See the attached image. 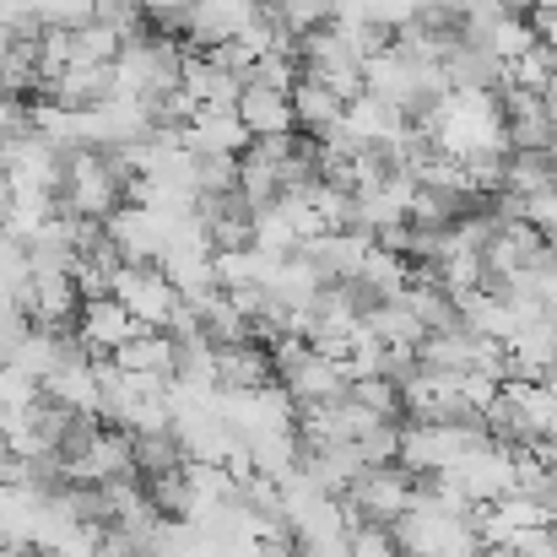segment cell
<instances>
[{
    "mask_svg": "<svg viewBox=\"0 0 557 557\" xmlns=\"http://www.w3.org/2000/svg\"><path fill=\"white\" fill-rule=\"evenodd\" d=\"M238 158H195V195H233Z\"/></svg>",
    "mask_w": 557,
    "mask_h": 557,
    "instance_id": "26",
    "label": "cell"
},
{
    "mask_svg": "<svg viewBox=\"0 0 557 557\" xmlns=\"http://www.w3.org/2000/svg\"><path fill=\"white\" fill-rule=\"evenodd\" d=\"M504 400L515 406V417L525 422L531 438H547L557 422V389H547L542 379H509L504 384Z\"/></svg>",
    "mask_w": 557,
    "mask_h": 557,
    "instance_id": "18",
    "label": "cell"
},
{
    "mask_svg": "<svg viewBox=\"0 0 557 557\" xmlns=\"http://www.w3.org/2000/svg\"><path fill=\"white\" fill-rule=\"evenodd\" d=\"M293 557H352V547H347V536H336V542H293Z\"/></svg>",
    "mask_w": 557,
    "mask_h": 557,
    "instance_id": "30",
    "label": "cell"
},
{
    "mask_svg": "<svg viewBox=\"0 0 557 557\" xmlns=\"http://www.w3.org/2000/svg\"><path fill=\"white\" fill-rule=\"evenodd\" d=\"M298 65H304V76H309V82L331 87L342 103L363 92V65H358V54L336 38V27L304 33V38H298Z\"/></svg>",
    "mask_w": 557,
    "mask_h": 557,
    "instance_id": "5",
    "label": "cell"
},
{
    "mask_svg": "<svg viewBox=\"0 0 557 557\" xmlns=\"http://www.w3.org/2000/svg\"><path fill=\"white\" fill-rule=\"evenodd\" d=\"M233 114L244 120L249 141H265V136H298V120H293V98L287 92H271L260 82H244Z\"/></svg>",
    "mask_w": 557,
    "mask_h": 557,
    "instance_id": "12",
    "label": "cell"
},
{
    "mask_svg": "<svg viewBox=\"0 0 557 557\" xmlns=\"http://www.w3.org/2000/svg\"><path fill=\"white\" fill-rule=\"evenodd\" d=\"M180 71H185V44H174V38H163V33H147V38L125 44L120 60H114L120 92H131V98H141V103L174 92V87H180Z\"/></svg>",
    "mask_w": 557,
    "mask_h": 557,
    "instance_id": "3",
    "label": "cell"
},
{
    "mask_svg": "<svg viewBox=\"0 0 557 557\" xmlns=\"http://www.w3.org/2000/svg\"><path fill=\"white\" fill-rule=\"evenodd\" d=\"M44 400H54L71 417H98V358H87L82 347L44 379Z\"/></svg>",
    "mask_w": 557,
    "mask_h": 557,
    "instance_id": "10",
    "label": "cell"
},
{
    "mask_svg": "<svg viewBox=\"0 0 557 557\" xmlns=\"http://www.w3.org/2000/svg\"><path fill=\"white\" fill-rule=\"evenodd\" d=\"M553 189V152H509L504 158V195L536 200Z\"/></svg>",
    "mask_w": 557,
    "mask_h": 557,
    "instance_id": "21",
    "label": "cell"
},
{
    "mask_svg": "<svg viewBox=\"0 0 557 557\" xmlns=\"http://www.w3.org/2000/svg\"><path fill=\"white\" fill-rule=\"evenodd\" d=\"M287 98H293V120H298L304 136H325V131L342 120V98H336L331 87L309 82V76H298V87H293Z\"/></svg>",
    "mask_w": 557,
    "mask_h": 557,
    "instance_id": "19",
    "label": "cell"
},
{
    "mask_svg": "<svg viewBox=\"0 0 557 557\" xmlns=\"http://www.w3.org/2000/svg\"><path fill=\"white\" fill-rule=\"evenodd\" d=\"M131 460H136V476L152 482V476L180 471V466H185V449H180L174 428H169V433H131Z\"/></svg>",
    "mask_w": 557,
    "mask_h": 557,
    "instance_id": "20",
    "label": "cell"
},
{
    "mask_svg": "<svg viewBox=\"0 0 557 557\" xmlns=\"http://www.w3.org/2000/svg\"><path fill=\"white\" fill-rule=\"evenodd\" d=\"M498 114H504V141L509 152H553V120L542 109L536 92H520V87H504L498 92Z\"/></svg>",
    "mask_w": 557,
    "mask_h": 557,
    "instance_id": "9",
    "label": "cell"
},
{
    "mask_svg": "<svg viewBox=\"0 0 557 557\" xmlns=\"http://www.w3.org/2000/svg\"><path fill=\"white\" fill-rule=\"evenodd\" d=\"M103 233H109V244L120 249L125 265H163L169 238H174V216H158V211L125 200V206L103 222Z\"/></svg>",
    "mask_w": 557,
    "mask_h": 557,
    "instance_id": "6",
    "label": "cell"
},
{
    "mask_svg": "<svg viewBox=\"0 0 557 557\" xmlns=\"http://www.w3.org/2000/svg\"><path fill=\"white\" fill-rule=\"evenodd\" d=\"M504 395V384L493 379V373H482V369H471V373H460V406L471 411V417H482L493 400Z\"/></svg>",
    "mask_w": 557,
    "mask_h": 557,
    "instance_id": "28",
    "label": "cell"
},
{
    "mask_svg": "<svg viewBox=\"0 0 557 557\" xmlns=\"http://www.w3.org/2000/svg\"><path fill=\"white\" fill-rule=\"evenodd\" d=\"M347 547H352V557H400V547L389 542V531H352Z\"/></svg>",
    "mask_w": 557,
    "mask_h": 557,
    "instance_id": "29",
    "label": "cell"
},
{
    "mask_svg": "<svg viewBox=\"0 0 557 557\" xmlns=\"http://www.w3.org/2000/svg\"><path fill=\"white\" fill-rule=\"evenodd\" d=\"M336 5H342V0H276L271 11H276V22H282L293 38H304V33L331 27V22H336Z\"/></svg>",
    "mask_w": 557,
    "mask_h": 557,
    "instance_id": "23",
    "label": "cell"
},
{
    "mask_svg": "<svg viewBox=\"0 0 557 557\" xmlns=\"http://www.w3.org/2000/svg\"><path fill=\"white\" fill-rule=\"evenodd\" d=\"M553 536H557V525H553Z\"/></svg>",
    "mask_w": 557,
    "mask_h": 557,
    "instance_id": "34",
    "label": "cell"
},
{
    "mask_svg": "<svg viewBox=\"0 0 557 557\" xmlns=\"http://www.w3.org/2000/svg\"><path fill=\"white\" fill-rule=\"evenodd\" d=\"M120 49H125V38L109 22H98V16H87L82 27H71V65H114Z\"/></svg>",
    "mask_w": 557,
    "mask_h": 557,
    "instance_id": "22",
    "label": "cell"
},
{
    "mask_svg": "<svg viewBox=\"0 0 557 557\" xmlns=\"http://www.w3.org/2000/svg\"><path fill=\"white\" fill-rule=\"evenodd\" d=\"M347 400H358V406H369L379 422H406V411H400V389L379 373V379H352L347 384Z\"/></svg>",
    "mask_w": 557,
    "mask_h": 557,
    "instance_id": "24",
    "label": "cell"
},
{
    "mask_svg": "<svg viewBox=\"0 0 557 557\" xmlns=\"http://www.w3.org/2000/svg\"><path fill=\"white\" fill-rule=\"evenodd\" d=\"M109 298L125 304V314H131L141 331H169V325L185 314V298L174 293V282H169L158 265H120Z\"/></svg>",
    "mask_w": 557,
    "mask_h": 557,
    "instance_id": "4",
    "label": "cell"
},
{
    "mask_svg": "<svg viewBox=\"0 0 557 557\" xmlns=\"http://www.w3.org/2000/svg\"><path fill=\"white\" fill-rule=\"evenodd\" d=\"M76 309H82V293H76V276L71 271H49V276H33L27 271V287H22L27 325H38V331H71L76 325Z\"/></svg>",
    "mask_w": 557,
    "mask_h": 557,
    "instance_id": "7",
    "label": "cell"
},
{
    "mask_svg": "<svg viewBox=\"0 0 557 557\" xmlns=\"http://www.w3.org/2000/svg\"><path fill=\"white\" fill-rule=\"evenodd\" d=\"M141 325L125 314V304H114V298H87L82 309H76V325H71V336H76V347L87 352V358H114L131 336H136Z\"/></svg>",
    "mask_w": 557,
    "mask_h": 557,
    "instance_id": "8",
    "label": "cell"
},
{
    "mask_svg": "<svg viewBox=\"0 0 557 557\" xmlns=\"http://www.w3.org/2000/svg\"><path fill=\"white\" fill-rule=\"evenodd\" d=\"M342 504H347V531H389L400 515H411V504H417V476L406 471V466H369L347 493H342Z\"/></svg>",
    "mask_w": 557,
    "mask_h": 557,
    "instance_id": "2",
    "label": "cell"
},
{
    "mask_svg": "<svg viewBox=\"0 0 557 557\" xmlns=\"http://www.w3.org/2000/svg\"><path fill=\"white\" fill-rule=\"evenodd\" d=\"M180 141L195 158H244L249 152V131L233 109H195V120L185 125Z\"/></svg>",
    "mask_w": 557,
    "mask_h": 557,
    "instance_id": "11",
    "label": "cell"
},
{
    "mask_svg": "<svg viewBox=\"0 0 557 557\" xmlns=\"http://www.w3.org/2000/svg\"><path fill=\"white\" fill-rule=\"evenodd\" d=\"M114 92H120L114 65H65V71L54 76V87H49V98L65 103V109H98V103H109Z\"/></svg>",
    "mask_w": 557,
    "mask_h": 557,
    "instance_id": "16",
    "label": "cell"
},
{
    "mask_svg": "<svg viewBox=\"0 0 557 557\" xmlns=\"http://www.w3.org/2000/svg\"><path fill=\"white\" fill-rule=\"evenodd\" d=\"M180 87H185V98L195 103V109H233V103H238V92H244V82H238L233 71H222L206 49H185Z\"/></svg>",
    "mask_w": 557,
    "mask_h": 557,
    "instance_id": "13",
    "label": "cell"
},
{
    "mask_svg": "<svg viewBox=\"0 0 557 557\" xmlns=\"http://www.w3.org/2000/svg\"><path fill=\"white\" fill-rule=\"evenodd\" d=\"M5 216H11V180L0 174V227H5Z\"/></svg>",
    "mask_w": 557,
    "mask_h": 557,
    "instance_id": "31",
    "label": "cell"
},
{
    "mask_svg": "<svg viewBox=\"0 0 557 557\" xmlns=\"http://www.w3.org/2000/svg\"><path fill=\"white\" fill-rule=\"evenodd\" d=\"M249 5H276V0H249Z\"/></svg>",
    "mask_w": 557,
    "mask_h": 557,
    "instance_id": "32",
    "label": "cell"
},
{
    "mask_svg": "<svg viewBox=\"0 0 557 557\" xmlns=\"http://www.w3.org/2000/svg\"><path fill=\"white\" fill-rule=\"evenodd\" d=\"M92 16H98V22H109L125 44H136V38H147V33H152V22H147V11H141L136 0H92Z\"/></svg>",
    "mask_w": 557,
    "mask_h": 557,
    "instance_id": "25",
    "label": "cell"
},
{
    "mask_svg": "<svg viewBox=\"0 0 557 557\" xmlns=\"http://www.w3.org/2000/svg\"><path fill=\"white\" fill-rule=\"evenodd\" d=\"M358 147H389L395 136H400V114L389 109V103H379V98H369V92H358V98H347L342 103V120H336Z\"/></svg>",
    "mask_w": 557,
    "mask_h": 557,
    "instance_id": "15",
    "label": "cell"
},
{
    "mask_svg": "<svg viewBox=\"0 0 557 557\" xmlns=\"http://www.w3.org/2000/svg\"><path fill=\"white\" fill-rule=\"evenodd\" d=\"M211 363H216V389H265V384H276L271 347H260V342L216 347V352H211Z\"/></svg>",
    "mask_w": 557,
    "mask_h": 557,
    "instance_id": "14",
    "label": "cell"
},
{
    "mask_svg": "<svg viewBox=\"0 0 557 557\" xmlns=\"http://www.w3.org/2000/svg\"><path fill=\"white\" fill-rule=\"evenodd\" d=\"M553 189H557V158H553Z\"/></svg>",
    "mask_w": 557,
    "mask_h": 557,
    "instance_id": "33",
    "label": "cell"
},
{
    "mask_svg": "<svg viewBox=\"0 0 557 557\" xmlns=\"http://www.w3.org/2000/svg\"><path fill=\"white\" fill-rule=\"evenodd\" d=\"M33 400H44V384L33 373L0 363V411H16V406H33Z\"/></svg>",
    "mask_w": 557,
    "mask_h": 557,
    "instance_id": "27",
    "label": "cell"
},
{
    "mask_svg": "<svg viewBox=\"0 0 557 557\" xmlns=\"http://www.w3.org/2000/svg\"><path fill=\"white\" fill-rule=\"evenodd\" d=\"M174 336L169 331H136L109 363L120 373H158V379H174Z\"/></svg>",
    "mask_w": 557,
    "mask_h": 557,
    "instance_id": "17",
    "label": "cell"
},
{
    "mask_svg": "<svg viewBox=\"0 0 557 557\" xmlns=\"http://www.w3.org/2000/svg\"><path fill=\"white\" fill-rule=\"evenodd\" d=\"M125 206V174L114 169L109 152L82 147L65 158V185H60V216L76 222H109Z\"/></svg>",
    "mask_w": 557,
    "mask_h": 557,
    "instance_id": "1",
    "label": "cell"
}]
</instances>
